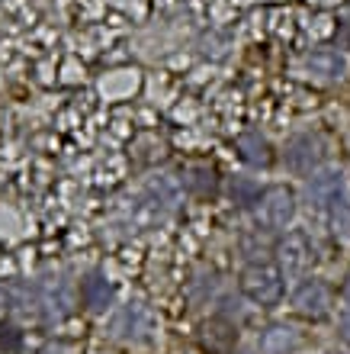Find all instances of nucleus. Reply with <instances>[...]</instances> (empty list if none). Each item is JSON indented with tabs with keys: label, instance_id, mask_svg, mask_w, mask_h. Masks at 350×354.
<instances>
[{
	"label": "nucleus",
	"instance_id": "dca6fc26",
	"mask_svg": "<svg viewBox=\"0 0 350 354\" xmlns=\"http://www.w3.org/2000/svg\"><path fill=\"white\" fill-rule=\"evenodd\" d=\"M341 297H344V303L350 306V270H347V277H344V287H341Z\"/></svg>",
	"mask_w": 350,
	"mask_h": 354
},
{
	"label": "nucleus",
	"instance_id": "f3484780",
	"mask_svg": "<svg viewBox=\"0 0 350 354\" xmlns=\"http://www.w3.org/2000/svg\"><path fill=\"white\" fill-rule=\"evenodd\" d=\"M324 354H347V351H324Z\"/></svg>",
	"mask_w": 350,
	"mask_h": 354
},
{
	"label": "nucleus",
	"instance_id": "f03ea898",
	"mask_svg": "<svg viewBox=\"0 0 350 354\" xmlns=\"http://www.w3.org/2000/svg\"><path fill=\"white\" fill-rule=\"evenodd\" d=\"M295 216V194L289 187H267L257 203V225L267 232H283Z\"/></svg>",
	"mask_w": 350,
	"mask_h": 354
},
{
	"label": "nucleus",
	"instance_id": "6e6552de",
	"mask_svg": "<svg viewBox=\"0 0 350 354\" xmlns=\"http://www.w3.org/2000/svg\"><path fill=\"white\" fill-rule=\"evenodd\" d=\"M305 68L322 81H341L347 75V58L341 52H334V48H318L312 55H305Z\"/></svg>",
	"mask_w": 350,
	"mask_h": 354
},
{
	"label": "nucleus",
	"instance_id": "f8f14e48",
	"mask_svg": "<svg viewBox=\"0 0 350 354\" xmlns=\"http://www.w3.org/2000/svg\"><path fill=\"white\" fill-rule=\"evenodd\" d=\"M39 299H42V306H52L58 316H65L68 309H71V287H68L65 280H46L42 290H39Z\"/></svg>",
	"mask_w": 350,
	"mask_h": 354
},
{
	"label": "nucleus",
	"instance_id": "7ed1b4c3",
	"mask_svg": "<svg viewBox=\"0 0 350 354\" xmlns=\"http://www.w3.org/2000/svg\"><path fill=\"white\" fill-rule=\"evenodd\" d=\"M293 309L305 319H322L331 313V287L318 277H302L293 290Z\"/></svg>",
	"mask_w": 350,
	"mask_h": 354
},
{
	"label": "nucleus",
	"instance_id": "423d86ee",
	"mask_svg": "<svg viewBox=\"0 0 350 354\" xmlns=\"http://www.w3.org/2000/svg\"><path fill=\"white\" fill-rule=\"evenodd\" d=\"M309 200L322 209H334L344 200V180L341 171H318L309 180Z\"/></svg>",
	"mask_w": 350,
	"mask_h": 354
},
{
	"label": "nucleus",
	"instance_id": "4468645a",
	"mask_svg": "<svg viewBox=\"0 0 350 354\" xmlns=\"http://www.w3.org/2000/svg\"><path fill=\"white\" fill-rule=\"evenodd\" d=\"M19 345H23V335H19L13 326H0V348L3 351H19Z\"/></svg>",
	"mask_w": 350,
	"mask_h": 354
},
{
	"label": "nucleus",
	"instance_id": "20e7f679",
	"mask_svg": "<svg viewBox=\"0 0 350 354\" xmlns=\"http://www.w3.org/2000/svg\"><path fill=\"white\" fill-rule=\"evenodd\" d=\"M277 254H280V268L289 277H302L305 270L315 264V245L309 242L305 232H286L283 242L277 245Z\"/></svg>",
	"mask_w": 350,
	"mask_h": 354
},
{
	"label": "nucleus",
	"instance_id": "0eeeda50",
	"mask_svg": "<svg viewBox=\"0 0 350 354\" xmlns=\"http://www.w3.org/2000/svg\"><path fill=\"white\" fill-rule=\"evenodd\" d=\"M151 326H155V319H151V313H148L145 306H139V303L122 306L119 313H116V319H113V332L119 338H145L148 332H151Z\"/></svg>",
	"mask_w": 350,
	"mask_h": 354
},
{
	"label": "nucleus",
	"instance_id": "a211bd4d",
	"mask_svg": "<svg viewBox=\"0 0 350 354\" xmlns=\"http://www.w3.org/2000/svg\"><path fill=\"white\" fill-rule=\"evenodd\" d=\"M241 354H248V351H241Z\"/></svg>",
	"mask_w": 350,
	"mask_h": 354
},
{
	"label": "nucleus",
	"instance_id": "2eb2a0df",
	"mask_svg": "<svg viewBox=\"0 0 350 354\" xmlns=\"http://www.w3.org/2000/svg\"><path fill=\"white\" fill-rule=\"evenodd\" d=\"M338 332H341V338L350 345V313H344V316L338 319Z\"/></svg>",
	"mask_w": 350,
	"mask_h": 354
},
{
	"label": "nucleus",
	"instance_id": "9b49d317",
	"mask_svg": "<svg viewBox=\"0 0 350 354\" xmlns=\"http://www.w3.org/2000/svg\"><path fill=\"white\" fill-rule=\"evenodd\" d=\"M81 299H84V306L87 309L103 313V309L110 306V299H113V287L106 283L103 274H90V277L81 280Z\"/></svg>",
	"mask_w": 350,
	"mask_h": 354
},
{
	"label": "nucleus",
	"instance_id": "9d476101",
	"mask_svg": "<svg viewBox=\"0 0 350 354\" xmlns=\"http://www.w3.org/2000/svg\"><path fill=\"white\" fill-rule=\"evenodd\" d=\"M238 151L251 168H270V165H273V149H270V142L264 139V136H257V132L238 136Z\"/></svg>",
	"mask_w": 350,
	"mask_h": 354
},
{
	"label": "nucleus",
	"instance_id": "f257e3e1",
	"mask_svg": "<svg viewBox=\"0 0 350 354\" xmlns=\"http://www.w3.org/2000/svg\"><path fill=\"white\" fill-rule=\"evenodd\" d=\"M238 287L254 306L273 309V306H280L286 297V274H283V268L273 261H254L241 270Z\"/></svg>",
	"mask_w": 350,
	"mask_h": 354
},
{
	"label": "nucleus",
	"instance_id": "ddd939ff",
	"mask_svg": "<svg viewBox=\"0 0 350 354\" xmlns=\"http://www.w3.org/2000/svg\"><path fill=\"white\" fill-rule=\"evenodd\" d=\"M260 196H264V190H260V184H254L251 177H235V180H231V200L238 206H257Z\"/></svg>",
	"mask_w": 350,
	"mask_h": 354
},
{
	"label": "nucleus",
	"instance_id": "1a4fd4ad",
	"mask_svg": "<svg viewBox=\"0 0 350 354\" xmlns=\"http://www.w3.org/2000/svg\"><path fill=\"white\" fill-rule=\"evenodd\" d=\"M260 354H293L299 348V335L289 326H270L257 338Z\"/></svg>",
	"mask_w": 350,
	"mask_h": 354
},
{
	"label": "nucleus",
	"instance_id": "39448f33",
	"mask_svg": "<svg viewBox=\"0 0 350 354\" xmlns=\"http://www.w3.org/2000/svg\"><path fill=\"white\" fill-rule=\"evenodd\" d=\"M322 158H324V145L318 136H295V139L286 142L283 161L293 174H312L322 165Z\"/></svg>",
	"mask_w": 350,
	"mask_h": 354
}]
</instances>
